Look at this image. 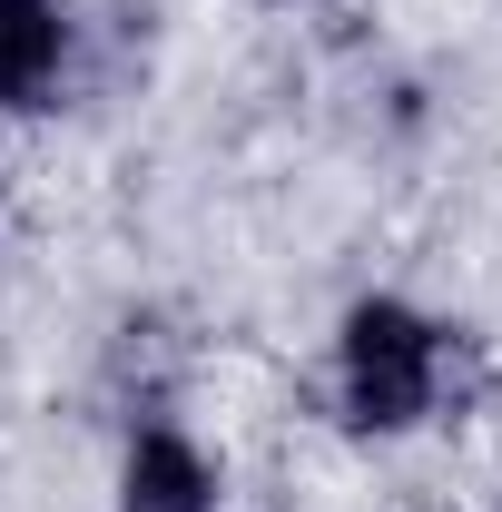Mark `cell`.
I'll return each instance as SVG.
<instances>
[{
    "mask_svg": "<svg viewBox=\"0 0 502 512\" xmlns=\"http://www.w3.org/2000/svg\"><path fill=\"white\" fill-rule=\"evenodd\" d=\"M0 256H10V178H0Z\"/></svg>",
    "mask_w": 502,
    "mask_h": 512,
    "instance_id": "obj_4",
    "label": "cell"
},
{
    "mask_svg": "<svg viewBox=\"0 0 502 512\" xmlns=\"http://www.w3.org/2000/svg\"><path fill=\"white\" fill-rule=\"evenodd\" d=\"M89 79V20L79 0H0V119H60Z\"/></svg>",
    "mask_w": 502,
    "mask_h": 512,
    "instance_id": "obj_3",
    "label": "cell"
},
{
    "mask_svg": "<svg viewBox=\"0 0 502 512\" xmlns=\"http://www.w3.org/2000/svg\"><path fill=\"white\" fill-rule=\"evenodd\" d=\"M109 512H227V453L178 404L119 414L109 444Z\"/></svg>",
    "mask_w": 502,
    "mask_h": 512,
    "instance_id": "obj_2",
    "label": "cell"
},
{
    "mask_svg": "<svg viewBox=\"0 0 502 512\" xmlns=\"http://www.w3.org/2000/svg\"><path fill=\"white\" fill-rule=\"evenodd\" d=\"M473 394V335L404 296V286H355L325 325V424L345 444H424Z\"/></svg>",
    "mask_w": 502,
    "mask_h": 512,
    "instance_id": "obj_1",
    "label": "cell"
}]
</instances>
